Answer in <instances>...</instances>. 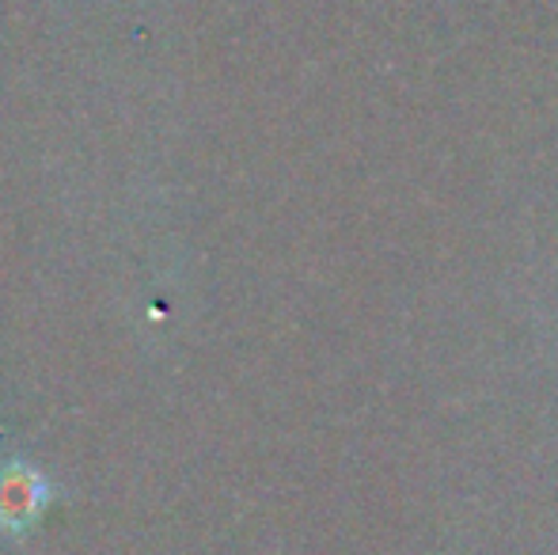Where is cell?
Returning <instances> with one entry per match:
<instances>
[{"label": "cell", "mask_w": 558, "mask_h": 555, "mask_svg": "<svg viewBox=\"0 0 558 555\" xmlns=\"http://www.w3.org/2000/svg\"><path fill=\"white\" fill-rule=\"evenodd\" d=\"M38 491H31V475L12 472L0 480V518L4 526H20L23 518H31V506H35Z\"/></svg>", "instance_id": "obj_1"}]
</instances>
